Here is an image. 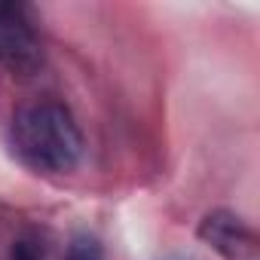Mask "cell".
Here are the masks:
<instances>
[{
	"mask_svg": "<svg viewBox=\"0 0 260 260\" xmlns=\"http://www.w3.org/2000/svg\"><path fill=\"white\" fill-rule=\"evenodd\" d=\"M199 239L223 260H260L257 233L233 211H211L199 223Z\"/></svg>",
	"mask_w": 260,
	"mask_h": 260,
	"instance_id": "obj_2",
	"label": "cell"
},
{
	"mask_svg": "<svg viewBox=\"0 0 260 260\" xmlns=\"http://www.w3.org/2000/svg\"><path fill=\"white\" fill-rule=\"evenodd\" d=\"M0 64L28 74L40 64V40L22 7L0 4Z\"/></svg>",
	"mask_w": 260,
	"mask_h": 260,
	"instance_id": "obj_3",
	"label": "cell"
},
{
	"mask_svg": "<svg viewBox=\"0 0 260 260\" xmlns=\"http://www.w3.org/2000/svg\"><path fill=\"white\" fill-rule=\"evenodd\" d=\"M16 153L46 175L71 172L83 156V135L71 110L58 101H34L13 116Z\"/></svg>",
	"mask_w": 260,
	"mask_h": 260,
	"instance_id": "obj_1",
	"label": "cell"
},
{
	"mask_svg": "<svg viewBox=\"0 0 260 260\" xmlns=\"http://www.w3.org/2000/svg\"><path fill=\"white\" fill-rule=\"evenodd\" d=\"M68 260H101V248H98L95 239L80 236V239H74V245L68 251Z\"/></svg>",
	"mask_w": 260,
	"mask_h": 260,
	"instance_id": "obj_4",
	"label": "cell"
}]
</instances>
